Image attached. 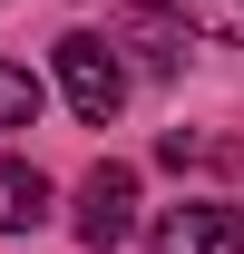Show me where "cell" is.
<instances>
[{"label":"cell","instance_id":"cell-5","mask_svg":"<svg viewBox=\"0 0 244 254\" xmlns=\"http://www.w3.org/2000/svg\"><path fill=\"white\" fill-rule=\"evenodd\" d=\"M156 157L185 176V166H244V147H235V137H205V127H166V137H156Z\"/></svg>","mask_w":244,"mask_h":254},{"label":"cell","instance_id":"cell-2","mask_svg":"<svg viewBox=\"0 0 244 254\" xmlns=\"http://www.w3.org/2000/svg\"><path fill=\"white\" fill-rule=\"evenodd\" d=\"M137 235V166H88V186H78V245L88 254H118Z\"/></svg>","mask_w":244,"mask_h":254},{"label":"cell","instance_id":"cell-1","mask_svg":"<svg viewBox=\"0 0 244 254\" xmlns=\"http://www.w3.org/2000/svg\"><path fill=\"white\" fill-rule=\"evenodd\" d=\"M49 59H59V88H68V108H78L88 127H108V118L127 108V59H118V39H98V30H68L59 49H49Z\"/></svg>","mask_w":244,"mask_h":254},{"label":"cell","instance_id":"cell-8","mask_svg":"<svg viewBox=\"0 0 244 254\" xmlns=\"http://www.w3.org/2000/svg\"><path fill=\"white\" fill-rule=\"evenodd\" d=\"M118 49H137V68H176V39L156 30V20H137V30H127Z\"/></svg>","mask_w":244,"mask_h":254},{"label":"cell","instance_id":"cell-4","mask_svg":"<svg viewBox=\"0 0 244 254\" xmlns=\"http://www.w3.org/2000/svg\"><path fill=\"white\" fill-rule=\"evenodd\" d=\"M49 215V176L20 157H0V235H30V225Z\"/></svg>","mask_w":244,"mask_h":254},{"label":"cell","instance_id":"cell-7","mask_svg":"<svg viewBox=\"0 0 244 254\" xmlns=\"http://www.w3.org/2000/svg\"><path fill=\"white\" fill-rule=\"evenodd\" d=\"M39 98H49V88H39L30 68H20V59H0V127H30V118H39Z\"/></svg>","mask_w":244,"mask_h":254},{"label":"cell","instance_id":"cell-6","mask_svg":"<svg viewBox=\"0 0 244 254\" xmlns=\"http://www.w3.org/2000/svg\"><path fill=\"white\" fill-rule=\"evenodd\" d=\"M176 20L195 39H225V49H244V0H176Z\"/></svg>","mask_w":244,"mask_h":254},{"label":"cell","instance_id":"cell-3","mask_svg":"<svg viewBox=\"0 0 244 254\" xmlns=\"http://www.w3.org/2000/svg\"><path fill=\"white\" fill-rule=\"evenodd\" d=\"M156 254H244V205H166Z\"/></svg>","mask_w":244,"mask_h":254}]
</instances>
